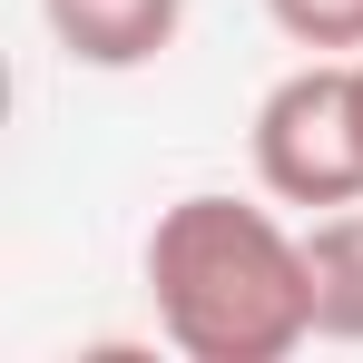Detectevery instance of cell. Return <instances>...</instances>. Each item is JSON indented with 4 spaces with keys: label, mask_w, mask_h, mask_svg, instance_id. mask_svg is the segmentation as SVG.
<instances>
[{
    "label": "cell",
    "mask_w": 363,
    "mask_h": 363,
    "mask_svg": "<svg viewBox=\"0 0 363 363\" xmlns=\"http://www.w3.org/2000/svg\"><path fill=\"white\" fill-rule=\"evenodd\" d=\"M138 265L157 304V344L186 363H285L314 344L304 226H285L255 196L196 186L177 206H157Z\"/></svg>",
    "instance_id": "obj_1"
},
{
    "label": "cell",
    "mask_w": 363,
    "mask_h": 363,
    "mask_svg": "<svg viewBox=\"0 0 363 363\" xmlns=\"http://www.w3.org/2000/svg\"><path fill=\"white\" fill-rule=\"evenodd\" d=\"M255 186L295 216L363 196V128H354V60H304L255 99Z\"/></svg>",
    "instance_id": "obj_2"
},
{
    "label": "cell",
    "mask_w": 363,
    "mask_h": 363,
    "mask_svg": "<svg viewBox=\"0 0 363 363\" xmlns=\"http://www.w3.org/2000/svg\"><path fill=\"white\" fill-rule=\"evenodd\" d=\"M40 20H50V40H60L69 69H147L177 50L186 30V0H40Z\"/></svg>",
    "instance_id": "obj_3"
},
{
    "label": "cell",
    "mask_w": 363,
    "mask_h": 363,
    "mask_svg": "<svg viewBox=\"0 0 363 363\" xmlns=\"http://www.w3.org/2000/svg\"><path fill=\"white\" fill-rule=\"evenodd\" d=\"M304 275H314V344H363V196L304 216Z\"/></svg>",
    "instance_id": "obj_4"
},
{
    "label": "cell",
    "mask_w": 363,
    "mask_h": 363,
    "mask_svg": "<svg viewBox=\"0 0 363 363\" xmlns=\"http://www.w3.org/2000/svg\"><path fill=\"white\" fill-rule=\"evenodd\" d=\"M265 20L304 60H354L363 50V0H265Z\"/></svg>",
    "instance_id": "obj_5"
},
{
    "label": "cell",
    "mask_w": 363,
    "mask_h": 363,
    "mask_svg": "<svg viewBox=\"0 0 363 363\" xmlns=\"http://www.w3.org/2000/svg\"><path fill=\"white\" fill-rule=\"evenodd\" d=\"M354 128H363V50H354Z\"/></svg>",
    "instance_id": "obj_6"
}]
</instances>
